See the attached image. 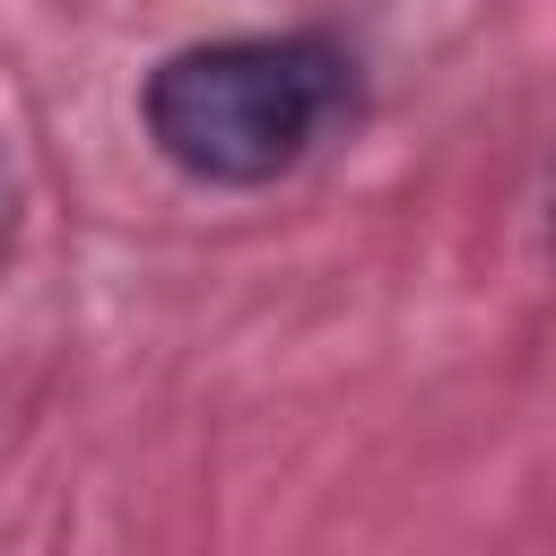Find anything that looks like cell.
<instances>
[{"label": "cell", "instance_id": "cell-1", "mask_svg": "<svg viewBox=\"0 0 556 556\" xmlns=\"http://www.w3.org/2000/svg\"><path fill=\"white\" fill-rule=\"evenodd\" d=\"M356 104V61L330 35H217L182 43L148 70L139 122L148 148L217 191H252L295 174L339 113Z\"/></svg>", "mask_w": 556, "mask_h": 556}]
</instances>
